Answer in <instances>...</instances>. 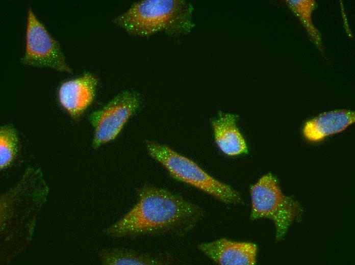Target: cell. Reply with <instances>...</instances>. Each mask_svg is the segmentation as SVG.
<instances>
[{"mask_svg": "<svg viewBox=\"0 0 355 265\" xmlns=\"http://www.w3.org/2000/svg\"><path fill=\"white\" fill-rule=\"evenodd\" d=\"M124 216L105 230L115 238L167 233L184 234L204 217L199 206L169 191L145 184Z\"/></svg>", "mask_w": 355, "mask_h": 265, "instance_id": "1", "label": "cell"}, {"mask_svg": "<svg viewBox=\"0 0 355 265\" xmlns=\"http://www.w3.org/2000/svg\"><path fill=\"white\" fill-rule=\"evenodd\" d=\"M49 188L40 168H27L20 180L0 198L1 258L8 262L32 239Z\"/></svg>", "mask_w": 355, "mask_h": 265, "instance_id": "2", "label": "cell"}, {"mask_svg": "<svg viewBox=\"0 0 355 265\" xmlns=\"http://www.w3.org/2000/svg\"><path fill=\"white\" fill-rule=\"evenodd\" d=\"M193 6L182 0H144L115 18L114 23L134 36L164 32L170 36L189 33L195 26Z\"/></svg>", "mask_w": 355, "mask_h": 265, "instance_id": "3", "label": "cell"}, {"mask_svg": "<svg viewBox=\"0 0 355 265\" xmlns=\"http://www.w3.org/2000/svg\"><path fill=\"white\" fill-rule=\"evenodd\" d=\"M145 147L149 155L175 180L201 190L224 203H243L240 194L234 188L215 178L195 162L167 145L146 141Z\"/></svg>", "mask_w": 355, "mask_h": 265, "instance_id": "4", "label": "cell"}, {"mask_svg": "<svg viewBox=\"0 0 355 265\" xmlns=\"http://www.w3.org/2000/svg\"><path fill=\"white\" fill-rule=\"evenodd\" d=\"M250 219L268 218L274 223L276 240H281L302 213L299 203L282 192L276 178L271 173L261 177L250 190Z\"/></svg>", "mask_w": 355, "mask_h": 265, "instance_id": "5", "label": "cell"}, {"mask_svg": "<svg viewBox=\"0 0 355 265\" xmlns=\"http://www.w3.org/2000/svg\"><path fill=\"white\" fill-rule=\"evenodd\" d=\"M25 65L49 67L71 73L59 42L39 19L31 7L27 11L25 49L21 58Z\"/></svg>", "mask_w": 355, "mask_h": 265, "instance_id": "6", "label": "cell"}, {"mask_svg": "<svg viewBox=\"0 0 355 265\" xmlns=\"http://www.w3.org/2000/svg\"><path fill=\"white\" fill-rule=\"evenodd\" d=\"M140 103L141 99L137 92L125 90L92 113L89 121L94 128L93 147L96 149L115 139Z\"/></svg>", "mask_w": 355, "mask_h": 265, "instance_id": "7", "label": "cell"}, {"mask_svg": "<svg viewBox=\"0 0 355 265\" xmlns=\"http://www.w3.org/2000/svg\"><path fill=\"white\" fill-rule=\"evenodd\" d=\"M98 82L94 74L85 72L60 84L58 90V101L74 120H79L91 104Z\"/></svg>", "mask_w": 355, "mask_h": 265, "instance_id": "8", "label": "cell"}, {"mask_svg": "<svg viewBox=\"0 0 355 265\" xmlns=\"http://www.w3.org/2000/svg\"><path fill=\"white\" fill-rule=\"evenodd\" d=\"M198 248L218 264L253 265L257 262V246L252 243L221 238L201 243Z\"/></svg>", "mask_w": 355, "mask_h": 265, "instance_id": "9", "label": "cell"}, {"mask_svg": "<svg viewBox=\"0 0 355 265\" xmlns=\"http://www.w3.org/2000/svg\"><path fill=\"white\" fill-rule=\"evenodd\" d=\"M238 116L219 112L211 121L214 142L220 151L228 156L248 153L247 144L237 125Z\"/></svg>", "mask_w": 355, "mask_h": 265, "instance_id": "10", "label": "cell"}, {"mask_svg": "<svg viewBox=\"0 0 355 265\" xmlns=\"http://www.w3.org/2000/svg\"><path fill=\"white\" fill-rule=\"evenodd\" d=\"M355 121V113L349 110H337L324 112L309 120L305 124L302 134L311 142L345 130Z\"/></svg>", "mask_w": 355, "mask_h": 265, "instance_id": "11", "label": "cell"}, {"mask_svg": "<svg viewBox=\"0 0 355 265\" xmlns=\"http://www.w3.org/2000/svg\"><path fill=\"white\" fill-rule=\"evenodd\" d=\"M102 264L105 265H156L163 264L158 257L133 250L123 248H110L99 253Z\"/></svg>", "mask_w": 355, "mask_h": 265, "instance_id": "12", "label": "cell"}, {"mask_svg": "<svg viewBox=\"0 0 355 265\" xmlns=\"http://www.w3.org/2000/svg\"><path fill=\"white\" fill-rule=\"evenodd\" d=\"M286 3L292 12L298 18L308 34L322 55L325 58L321 33L314 25L312 18L317 7L314 0H287Z\"/></svg>", "mask_w": 355, "mask_h": 265, "instance_id": "13", "label": "cell"}, {"mask_svg": "<svg viewBox=\"0 0 355 265\" xmlns=\"http://www.w3.org/2000/svg\"><path fill=\"white\" fill-rule=\"evenodd\" d=\"M18 141L16 130L10 125L1 126L0 129V168H8L16 157Z\"/></svg>", "mask_w": 355, "mask_h": 265, "instance_id": "14", "label": "cell"}]
</instances>
